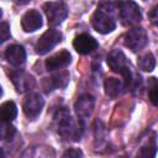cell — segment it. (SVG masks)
Segmentation results:
<instances>
[{
	"instance_id": "ffe728a7",
	"label": "cell",
	"mask_w": 158,
	"mask_h": 158,
	"mask_svg": "<svg viewBox=\"0 0 158 158\" xmlns=\"http://www.w3.org/2000/svg\"><path fill=\"white\" fill-rule=\"evenodd\" d=\"M16 133V130L10 122H4L2 121V127H1V137L2 139H11L14 135Z\"/></svg>"
},
{
	"instance_id": "7a4b0ae2",
	"label": "cell",
	"mask_w": 158,
	"mask_h": 158,
	"mask_svg": "<svg viewBox=\"0 0 158 158\" xmlns=\"http://www.w3.org/2000/svg\"><path fill=\"white\" fill-rule=\"evenodd\" d=\"M54 122L57 125L58 133L62 137H65V138L69 137V138H73L74 141L80 139L79 130L75 126L69 111L65 107H60L57 110V112L54 114Z\"/></svg>"
},
{
	"instance_id": "ba28073f",
	"label": "cell",
	"mask_w": 158,
	"mask_h": 158,
	"mask_svg": "<svg viewBox=\"0 0 158 158\" xmlns=\"http://www.w3.org/2000/svg\"><path fill=\"white\" fill-rule=\"evenodd\" d=\"M43 105H44V100L42 99V96L40 94L31 93L25 98L22 104V110L28 120H35L41 114Z\"/></svg>"
},
{
	"instance_id": "52a82bcc",
	"label": "cell",
	"mask_w": 158,
	"mask_h": 158,
	"mask_svg": "<svg viewBox=\"0 0 158 158\" xmlns=\"http://www.w3.org/2000/svg\"><path fill=\"white\" fill-rule=\"evenodd\" d=\"M148 37L147 32L142 27H135L126 32L123 36V43L127 48H130L132 52H138L141 51L146 44H147Z\"/></svg>"
},
{
	"instance_id": "9c48e42d",
	"label": "cell",
	"mask_w": 158,
	"mask_h": 158,
	"mask_svg": "<svg viewBox=\"0 0 158 158\" xmlns=\"http://www.w3.org/2000/svg\"><path fill=\"white\" fill-rule=\"evenodd\" d=\"M9 75H10V79H11L17 93H26V91L31 90L36 84L33 77L21 69L12 70Z\"/></svg>"
},
{
	"instance_id": "4fadbf2b",
	"label": "cell",
	"mask_w": 158,
	"mask_h": 158,
	"mask_svg": "<svg viewBox=\"0 0 158 158\" xmlns=\"http://www.w3.org/2000/svg\"><path fill=\"white\" fill-rule=\"evenodd\" d=\"M94 106H95V99L90 94H84V95L79 96L74 104L75 112H77L78 117L81 120H84L91 115Z\"/></svg>"
},
{
	"instance_id": "d4e9b609",
	"label": "cell",
	"mask_w": 158,
	"mask_h": 158,
	"mask_svg": "<svg viewBox=\"0 0 158 158\" xmlns=\"http://www.w3.org/2000/svg\"><path fill=\"white\" fill-rule=\"evenodd\" d=\"M148 16H149V20H151L152 23L158 25V5L154 6V7L151 10V12H149Z\"/></svg>"
},
{
	"instance_id": "277c9868",
	"label": "cell",
	"mask_w": 158,
	"mask_h": 158,
	"mask_svg": "<svg viewBox=\"0 0 158 158\" xmlns=\"http://www.w3.org/2000/svg\"><path fill=\"white\" fill-rule=\"evenodd\" d=\"M120 20L123 26H136L142 20V14L138 7V5L132 0H125L121 1L118 7Z\"/></svg>"
},
{
	"instance_id": "6da1fadb",
	"label": "cell",
	"mask_w": 158,
	"mask_h": 158,
	"mask_svg": "<svg viewBox=\"0 0 158 158\" xmlns=\"http://www.w3.org/2000/svg\"><path fill=\"white\" fill-rule=\"evenodd\" d=\"M107 65L115 73H120L125 79L126 88H133L139 81V77L135 74L130 62L121 49H114L107 56Z\"/></svg>"
},
{
	"instance_id": "2e32d148",
	"label": "cell",
	"mask_w": 158,
	"mask_h": 158,
	"mask_svg": "<svg viewBox=\"0 0 158 158\" xmlns=\"http://www.w3.org/2000/svg\"><path fill=\"white\" fill-rule=\"evenodd\" d=\"M104 88H105L106 95L111 99H115L121 94L123 89V83L116 78H107L104 83Z\"/></svg>"
},
{
	"instance_id": "3957f363",
	"label": "cell",
	"mask_w": 158,
	"mask_h": 158,
	"mask_svg": "<svg viewBox=\"0 0 158 158\" xmlns=\"http://www.w3.org/2000/svg\"><path fill=\"white\" fill-rule=\"evenodd\" d=\"M91 25L95 28V31H98L99 33L106 35V33L112 32L116 27L114 11H110V10L98 6V9L95 10V12L91 17Z\"/></svg>"
},
{
	"instance_id": "5bb4252c",
	"label": "cell",
	"mask_w": 158,
	"mask_h": 158,
	"mask_svg": "<svg viewBox=\"0 0 158 158\" xmlns=\"http://www.w3.org/2000/svg\"><path fill=\"white\" fill-rule=\"evenodd\" d=\"M42 16L40 11L32 9L28 10L21 19V26L25 32H33L42 26Z\"/></svg>"
},
{
	"instance_id": "ac0fdd59",
	"label": "cell",
	"mask_w": 158,
	"mask_h": 158,
	"mask_svg": "<svg viewBox=\"0 0 158 158\" xmlns=\"http://www.w3.org/2000/svg\"><path fill=\"white\" fill-rule=\"evenodd\" d=\"M17 115V107L14 101H5L1 105V118L4 122H11Z\"/></svg>"
},
{
	"instance_id": "cb8c5ba5",
	"label": "cell",
	"mask_w": 158,
	"mask_h": 158,
	"mask_svg": "<svg viewBox=\"0 0 158 158\" xmlns=\"http://www.w3.org/2000/svg\"><path fill=\"white\" fill-rule=\"evenodd\" d=\"M63 157H83V152L77 148H69L63 153Z\"/></svg>"
},
{
	"instance_id": "8992f818",
	"label": "cell",
	"mask_w": 158,
	"mask_h": 158,
	"mask_svg": "<svg viewBox=\"0 0 158 158\" xmlns=\"http://www.w3.org/2000/svg\"><path fill=\"white\" fill-rule=\"evenodd\" d=\"M62 32L56 30V28H49L47 30L37 41L35 49L36 53L40 56H43L48 53L53 47H56L60 41H62Z\"/></svg>"
},
{
	"instance_id": "603a6c76",
	"label": "cell",
	"mask_w": 158,
	"mask_h": 158,
	"mask_svg": "<svg viewBox=\"0 0 158 158\" xmlns=\"http://www.w3.org/2000/svg\"><path fill=\"white\" fill-rule=\"evenodd\" d=\"M10 37V27L6 22L1 23V42H5Z\"/></svg>"
},
{
	"instance_id": "5b68a950",
	"label": "cell",
	"mask_w": 158,
	"mask_h": 158,
	"mask_svg": "<svg viewBox=\"0 0 158 158\" xmlns=\"http://www.w3.org/2000/svg\"><path fill=\"white\" fill-rule=\"evenodd\" d=\"M43 11L47 16L48 25L52 27L60 25L68 16V9L63 2H56V1L46 2L43 5Z\"/></svg>"
},
{
	"instance_id": "7c38bea8",
	"label": "cell",
	"mask_w": 158,
	"mask_h": 158,
	"mask_svg": "<svg viewBox=\"0 0 158 158\" xmlns=\"http://www.w3.org/2000/svg\"><path fill=\"white\" fill-rule=\"evenodd\" d=\"M69 81V73L68 72H59L48 78H44L42 81V88L44 93H51L56 89L65 88Z\"/></svg>"
},
{
	"instance_id": "484cf974",
	"label": "cell",
	"mask_w": 158,
	"mask_h": 158,
	"mask_svg": "<svg viewBox=\"0 0 158 158\" xmlns=\"http://www.w3.org/2000/svg\"><path fill=\"white\" fill-rule=\"evenodd\" d=\"M16 5H26L27 2H30V0H12Z\"/></svg>"
},
{
	"instance_id": "e0dca14e",
	"label": "cell",
	"mask_w": 158,
	"mask_h": 158,
	"mask_svg": "<svg viewBox=\"0 0 158 158\" xmlns=\"http://www.w3.org/2000/svg\"><path fill=\"white\" fill-rule=\"evenodd\" d=\"M137 65L143 72H152L156 67V58L151 52H147V53L138 57Z\"/></svg>"
},
{
	"instance_id": "8fae6325",
	"label": "cell",
	"mask_w": 158,
	"mask_h": 158,
	"mask_svg": "<svg viewBox=\"0 0 158 158\" xmlns=\"http://www.w3.org/2000/svg\"><path fill=\"white\" fill-rule=\"evenodd\" d=\"M70 62H72L70 53L67 49H63L48 57L44 60V67L48 72H53V70H59V69L65 68Z\"/></svg>"
},
{
	"instance_id": "44dd1931",
	"label": "cell",
	"mask_w": 158,
	"mask_h": 158,
	"mask_svg": "<svg viewBox=\"0 0 158 158\" xmlns=\"http://www.w3.org/2000/svg\"><path fill=\"white\" fill-rule=\"evenodd\" d=\"M120 4H121V0H99V6L100 7L114 11V12L117 7H120Z\"/></svg>"
},
{
	"instance_id": "d6986e66",
	"label": "cell",
	"mask_w": 158,
	"mask_h": 158,
	"mask_svg": "<svg viewBox=\"0 0 158 158\" xmlns=\"http://www.w3.org/2000/svg\"><path fill=\"white\" fill-rule=\"evenodd\" d=\"M148 98L153 105H158V79L149 78L148 80Z\"/></svg>"
},
{
	"instance_id": "9a60e30c",
	"label": "cell",
	"mask_w": 158,
	"mask_h": 158,
	"mask_svg": "<svg viewBox=\"0 0 158 158\" xmlns=\"http://www.w3.org/2000/svg\"><path fill=\"white\" fill-rule=\"evenodd\" d=\"M5 59L14 67H21L26 62L25 48L20 44H11L5 51Z\"/></svg>"
},
{
	"instance_id": "7402d4cb",
	"label": "cell",
	"mask_w": 158,
	"mask_h": 158,
	"mask_svg": "<svg viewBox=\"0 0 158 158\" xmlns=\"http://www.w3.org/2000/svg\"><path fill=\"white\" fill-rule=\"evenodd\" d=\"M138 156H141V157H154L156 156V146L154 144H152V146H144V147H142L141 148V151H139V153H138Z\"/></svg>"
},
{
	"instance_id": "30bf717a",
	"label": "cell",
	"mask_w": 158,
	"mask_h": 158,
	"mask_svg": "<svg viewBox=\"0 0 158 158\" xmlns=\"http://www.w3.org/2000/svg\"><path fill=\"white\" fill-rule=\"evenodd\" d=\"M73 47L79 54H89L99 47V43L90 35L80 33V35L75 36V38L73 41Z\"/></svg>"
}]
</instances>
